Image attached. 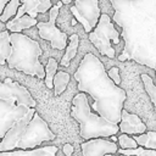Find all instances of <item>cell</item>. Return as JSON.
<instances>
[{
    "label": "cell",
    "instance_id": "cell-24",
    "mask_svg": "<svg viewBox=\"0 0 156 156\" xmlns=\"http://www.w3.org/2000/svg\"><path fill=\"white\" fill-rule=\"evenodd\" d=\"M107 74L108 77L113 80V83L116 85H119L121 83V77H119V68L118 67H111L108 71H107Z\"/></svg>",
    "mask_w": 156,
    "mask_h": 156
},
{
    "label": "cell",
    "instance_id": "cell-1",
    "mask_svg": "<svg viewBox=\"0 0 156 156\" xmlns=\"http://www.w3.org/2000/svg\"><path fill=\"white\" fill-rule=\"evenodd\" d=\"M124 40L119 61L133 60L156 73V0H110Z\"/></svg>",
    "mask_w": 156,
    "mask_h": 156
},
{
    "label": "cell",
    "instance_id": "cell-26",
    "mask_svg": "<svg viewBox=\"0 0 156 156\" xmlns=\"http://www.w3.org/2000/svg\"><path fill=\"white\" fill-rule=\"evenodd\" d=\"M9 1H10V0H0V15H1V12H2V10H4L5 5H6Z\"/></svg>",
    "mask_w": 156,
    "mask_h": 156
},
{
    "label": "cell",
    "instance_id": "cell-13",
    "mask_svg": "<svg viewBox=\"0 0 156 156\" xmlns=\"http://www.w3.org/2000/svg\"><path fill=\"white\" fill-rule=\"evenodd\" d=\"M57 146L49 145L43 147H35L29 150L17 149L16 151H0V156H56Z\"/></svg>",
    "mask_w": 156,
    "mask_h": 156
},
{
    "label": "cell",
    "instance_id": "cell-21",
    "mask_svg": "<svg viewBox=\"0 0 156 156\" xmlns=\"http://www.w3.org/2000/svg\"><path fill=\"white\" fill-rule=\"evenodd\" d=\"M57 72V61L52 57H50L48 60V63L45 66V78H44V82H45V85L51 89L52 88V80H54V77Z\"/></svg>",
    "mask_w": 156,
    "mask_h": 156
},
{
    "label": "cell",
    "instance_id": "cell-19",
    "mask_svg": "<svg viewBox=\"0 0 156 156\" xmlns=\"http://www.w3.org/2000/svg\"><path fill=\"white\" fill-rule=\"evenodd\" d=\"M140 78H141V80H143L145 91L147 93V95H149L151 102L154 104L155 112H156V85H155L152 78H151L149 74H146V73H143V74L140 76Z\"/></svg>",
    "mask_w": 156,
    "mask_h": 156
},
{
    "label": "cell",
    "instance_id": "cell-20",
    "mask_svg": "<svg viewBox=\"0 0 156 156\" xmlns=\"http://www.w3.org/2000/svg\"><path fill=\"white\" fill-rule=\"evenodd\" d=\"M20 2H21L20 0H10L5 5V7H4V10L0 15V21L6 23L11 17H15L16 13H17V10L20 7Z\"/></svg>",
    "mask_w": 156,
    "mask_h": 156
},
{
    "label": "cell",
    "instance_id": "cell-27",
    "mask_svg": "<svg viewBox=\"0 0 156 156\" xmlns=\"http://www.w3.org/2000/svg\"><path fill=\"white\" fill-rule=\"evenodd\" d=\"M110 139H111V141H113V143H116V141L118 140V138H117L116 135H111V136H110Z\"/></svg>",
    "mask_w": 156,
    "mask_h": 156
},
{
    "label": "cell",
    "instance_id": "cell-10",
    "mask_svg": "<svg viewBox=\"0 0 156 156\" xmlns=\"http://www.w3.org/2000/svg\"><path fill=\"white\" fill-rule=\"evenodd\" d=\"M83 156H104L106 154H115L118 150L116 143L105 138L89 139L80 144Z\"/></svg>",
    "mask_w": 156,
    "mask_h": 156
},
{
    "label": "cell",
    "instance_id": "cell-12",
    "mask_svg": "<svg viewBox=\"0 0 156 156\" xmlns=\"http://www.w3.org/2000/svg\"><path fill=\"white\" fill-rule=\"evenodd\" d=\"M20 1L22 2V5L18 7L17 13L13 18H20L24 13L35 18L38 13H45L52 6L51 0H20Z\"/></svg>",
    "mask_w": 156,
    "mask_h": 156
},
{
    "label": "cell",
    "instance_id": "cell-28",
    "mask_svg": "<svg viewBox=\"0 0 156 156\" xmlns=\"http://www.w3.org/2000/svg\"><path fill=\"white\" fill-rule=\"evenodd\" d=\"M61 1H62V4H63V5H67V4H69L72 0H61Z\"/></svg>",
    "mask_w": 156,
    "mask_h": 156
},
{
    "label": "cell",
    "instance_id": "cell-2",
    "mask_svg": "<svg viewBox=\"0 0 156 156\" xmlns=\"http://www.w3.org/2000/svg\"><path fill=\"white\" fill-rule=\"evenodd\" d=\"M74 78L78 83V90L94 100L90 105L91 111L108 122L118 124L127 93L108 77L100 58L91 52L85 54L74 72Z\"/></svg>",
    "mask_w": 156,
    "mask_h": 156
},
{
    "label": "cell",
    "instance_id": "cell-32",
    "mask_svg": "<svg viewBox=\"0 0 156 156\" xmlns=\"http://www.w3.org/2000/svg\"><path fill=\"white\" fill-rule=\"evenodd\" d=\"M116 156H123V155H121V154H119V155H116Z\"/></svg>",
    "mask_w": 156,
    "mask_h": 156
},
{
    "label": "cell",
    "instance_id": "cell-3",
    "mask_svg": "<svg viewBox=\"0 0 156 156\" xmlns=\"http://www.w3.org/2000/svg\"><path fill=\"white\" fill-rule=\"evenodd\" d=\"M37 101L28 89L11 78L0 82V140L6 132L22 117L30 107H35Z\"/></svg>",
    "mask_w": 156,
    "mask_h": 156
},
{
    "label": "cell",
    "instance_id": "cell-4",
    "mask_svg": "<svg viewBox=\"0 0 156 156\" xmlns=\"http://www.w3.org/2000/svg\"><path fill=\"white\" fill-rule=\"evenodd\" d=\"M71 116L79 123V135L84 140L94 138H110L119 132L118 124L108 122L91 111L85 93L77 94L72 100Z\"/></svg>",
    "mask_w": 156,
    "mask_h": 156
},
{
    "label": "cell",
    "instance_id": "cell-17",
    "mask_svg": "<svg viewBox=\"0 0 156 156\" xmlns=\"http://www.w3.org/2000/svg\"><path fill=\"white\" fill-rule=\"evenodd\" d=\"M69 83V74L65 71H58L56 72L55 77H54V80H52V89H54V95L55 96H58L61 95L67 84Z\"/></svg>",
    "mask_w": 156,
    "mask_h": 156
},
{
    "label": "cell",
    "instance_id": "cell-23",
    "mask_svg": "<svg viewBox=\"0 0 156 156\" xmlns=\"http://www.w3.org/2000/svg\"><path fill=\"white\" fill-rule=\"evenodd\" d=\"M117 141H118V145L121 149H135V147H138V144L133 139V136H129L128 134H124V133H122L118 136Z\"/></svg>",
    "mask_w": 156,
    "mask_h": 156
},
{
    "label": "cell",
    "instance_id": "cell-15",
    "mask_svg": "<svg viewBox=\"0 0 156 156\" xmlns=\"http://www.w3.org/2000/svg\"><path fill=\"white\" fill-rule=\"evenodd\" d=\"M78 45H79V37H78V34H72L69 37L68 46H66V52H65V55L62 56V58L60 61V65L61 66H65V67H68L69 66L71 60L74 58V56L77 54Z\"/></svg>",
    "mask_w": 156,
    "mask_h": 156
},
{
    "label": "cell",
    "instance_id": "cell-29",
    "mask_svg": "<svg viewBox=\"0 0 156 156\" xmlns=\"http://www.w3.org/2000/svg\"><path fill=\"white\" fill-rule=\"evenodd\" d=\"M56 5H57V6H58V7H61V6H62V5H63V4H62V1H58V2H57V4H56Z\"/></svg>",
    "mask_w": 156,
    "mask_h": 156
},
{
    "label": "cell",
    "instance_id": "cell-22",
    "mask_svg": "<svg viewBox=\"0 0 156 156\" xmlns=\"http://www.w3.org/2000/svg\"><path fill=\"white\" fill-rule=\"evenodd\" d=\"M117 152H119L123 156H156V150L152 149H145L143 146H138L135 149H118Z\"/></svg>",
    "mask_w": 156,
    "mask_h": 156
},
{
    "label": "cell",
    "instance_id": "cell-7",
    "mask_svg": "<svg viewBox=\"0 0 156 156\" xmlns=\"http://www.w3.org/2000/svg\"><path fill=\"white\" fill-rule=\"evenodd\" d=\"M56 138L55 133L51 132L48 123L39 116L38 112L34 113L33 118L26 126L23 132L20 135V139L16 144V149L29 150L39 147L43 141H50Z\"/></svg>",
    "mask_w": 156,
    "mask_h": 156
},
{
    "label": "cell",
    "instance_id": "cell-8",
    "mask_svg": "<svg viewBox=\"0 0 156 156\" xmlns=\"http://www.w3.org/2000/svg\"><path fill=\"white\" fill-rule=\"evenodd\" d=\"M60 7L57 5H54L49 10V21L43 22L39 21L37 23L39 37L46 41L50 43L52 49L62 50L67 46V34L65 32H61L56 27V18L58 16Z\"/></svg>",
    "mask_w": 156,
    "mask_h": 156
},
{
    "label": "cell",
    "instance_id": "cell-16",
    "mask_svg": "<svg viewBox=\"0 0 156 156\" xmlns=\"http://www.w3.org/2000/svg\"><path fill=\"white\" fill-rule=\"evenodd\" d=\"M12 54V45L10 41V32L7 29L0 33V65H5L9 56Z\"/></svg>",
    "mask_w": 156,
    "mask_h": 156
},
{
    "label": "cell",
    "instance_id": "cell-18",
    "mask_svg": "<svg viewBox=\"0 0 156 156\" xmlns=\"http://www.w3.org/2000/svg\"><path fill=\"white\" fill-rule=\"evenodd\" d=\"M133 139L136 141L138 146L156 150V132L150 130V132H145L143 134L133 135Z\"/></svg>",
    "mask_w": 156,
    "mask_h": 156
},
{
    "label": "cell",
    "instance_id": "cell-25",
    "mask_svg": "<svg viewBox=\"0 0 156 156\" xmlns=\"http://www.w3.org/2000/svg\"><path fill=\"white\" fill-rule=\"evenodd\" d=\"M73 151H74V149H73V146L71 145V144H65L63 146H62V152L66 155V156H72V154H73Z\"/></svg>",
    "mask_w": 156,
    "mask_h": 156
},
{
    "label": "cell",
    "instance_id": "cell-9",
    "mask_svg": "<svg viewBox=\"0 0 156 156\" xmlns=\"http://www.w3.org/2000/svg\"><path fill=\"white\" fill-rule=\"evenodd\" d=\"M69 10L74 18L83 24L87 33L95 28L101 15L99 0H74V5Z\"/></svg>",
    "mask_w": 156,
    "mask_h": 156
},
{
    "label": "cell",
    "instance_id": "cell-31",
    "mask_svg": "<svg viewBox=\"0 0 156 156\" xmlns=\"http://www.w3.org/2000/svg\"><path fill=\"white\" fill-rule=\"evenodd\" d=\"M104 156H112V154H106V155H104Z\"/></svg>",
    "mask_w": 156,
    "mask_h": 156
},
{
    "label": "cell",
    "instance_id": "cell-30",
    "mask_svg": "<svg viewBox=\"0 0 156 156\" xmlns=\"http://www.w3.org/2000/svg\"><path fill=\"white\" fill-rule=\"evenodd\" d=\"M71 23H72V26H74V24H76V23H77V20H73V21H72V22H71Z\"/></svg>",
    "mask_w": 156,
    "mask_h": 156
},
{
    "label": "cell",
    "instance_id": "cell-6",
    "mask_svg": "<svg viewBox=\"0 0 156 156\" xmlns=\"http://www.w3.org/2000/svg\"><path fill=\"white\" fill-rule=\"evenodd\" d=\"M119 32L115 28L107 13H101L98 24L89 33L90 43L99 50V52L108 58H115L116 52L112 48L113 44H119Z\"/></svg>",
    "mask_w": 156,
    "mask_h": 156
},
{
    "label": "cell",
    "instance_id": "cell-11",
    "mask_svg": "<svg viewBox=\"0 0 156 156\" xmlns=\"http://www.w3.org/2000/svg\"><path fill=\"white\" fill-rule=\"evenodd\" d=\"M119 132L128 135H138L146 132V124L141 121V118L135 115L128 112L126 108L121 112V121L118 123Z\"/></svg>",
    "mask_w": 156,
    "mask_h": 156
},
{
    "label": "cell",
    "instance_id": "cell-5",
    "mask_svg": "<svg viewBox=\"0 0 156 156\" xmlns=\"http://www.w3.org/2000/svg\"><path fill=\"white\" fill-rule=\"evenodd\" d=\"M10 41L12 45V54L6 60L10 68L23 72L24 74L45 78V67L39 61L43 50L37 40L22 33H10Z\"/></svg>",
    "mask_w": 156,
    "mask_h": 156
},
{
    "label": "cell",
    "instance_id": "cell-14",
    "mask_svg": "<svg viewBox=\"0 0 156 156\" xmlns=\"http://www.w3.org/2000/svg\"><path fill=\"white\" fill-rule=\"evenodd\" d=\"M38 21L37 18L24 13L20 18H13L11 21L6 22V29L11 33H21L23 29H28L33 26H37Z\"/></svg>",
    "mask_w": 156,
    "mask_h": 156
}]
</instances>
